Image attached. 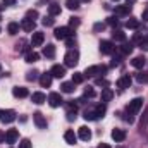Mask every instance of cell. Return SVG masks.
<instances>
[{
	"label": "cell",
	"instance_id": "45",
	"mask_svg": "<svg viewBox=\"0 0 148 148\" xmlns=\"http://www.w3.org/2000/svg\"><path fill=\"white\" fill-rule=\"evenodd\" d=\"M105 29V24L103 23H97L95 26H93V31H103Z\"/></svg>",
	"mask_w": 148,
	"mask_h": 148
},
{
	"label": "cell",
	"instance_id": "37",
	"mask_svg": "<svg viewBox=\"0 0 148 148\" xmlns=\"http://www.w3.org/2000/svg\"><path fill=\"white\" fill-rule=\"evenodd\" d=\"M53 23H55V21H53V16H45V17L41 19V24H43V26H53Z\"/></svg>",
	"mask_w": 148,
	"mask_h": 148
},
{
	"label": "cell",
	"instance_id": "22",
	"mask_svg": "<svg viewBox=\"0 0 148 148\" xmlns=\"http://www.w3.org/2000/svg\"><path fill=\"white\" fill-rule=\"evenodd\" d=\"M21 29H24V31H28V33H31V31H35V21H29V19H23L21 21Z\"/></svg>",
	"mask_w": 148,
	"mask_h": 148
},
{
	"label": "cell",
	"instance_id": "43",
	"mask_svg": "<svg viewBox=\"0 0 148 148\" xmlns=\"http://www.w3.org/2000/svg\"><path fill=\"white\" fill-rule=\"evenodd\" d=\"M69 24H71V28H77V26L81 24V21H79L77 17H71V19H69Z\"/></svg>",
	"mask_w": 148,
	"mask_h": 148
},
{
	"label": "cell",
	"instance_id": "44",
	"mask_svg": "<svg viewBox=\"0 0 148 148\" xmlns=\"http://www.w3.org/2000/svg\"><path fill=\"white\" fill-rule=\"evenodd\" d=\"M19 148H31V141H29L28 138H24V140L19 143Z\"/></svg>",
	"mask_w": 148,
	"mask_h": 148
},
{
	"label": "cell",
	"instance_id": "28",
	"mask_svg": "<svg viewBox=\"0 0 148 148\" xmlns=\"http://www.w3.org/2000/svg\"><path fill=\"white\" fill-rule=\"evenodd\" d=\"M60 90H62L64 93H73L74 91V83L73 81H71V83H69V81L62 83V84H60Z\"/></svg>",
	"mask_w": 148,
	"mask_h": 148
},
{
	"label": "cell",
	"instance_id": "20",
	"mask_svg": "<svg viewBox=\"0 0 148 148\" xmlns=\"http://www.w3.org/2000/svg\"><path fill=\"white\" fill-rule=\"evenodd\" d=\"M40 84H41V88H50V84H52V74L50 73L40 74Z\"/></svg>",
	"mask_w": 148,
	"mask_h": 148
},
{
	"label": "cell",
	"instance_id": "16",
	"mask_svg": "<svg viewBox=\"0 0 148 148\" xmlns=\"http://www.w3.org/2000/svg\"><path fill=\"white\" fill-rule=\"evenodd\" d=\"M126 136H127V134H126L124 129H114V131H112V140H114L115 143H122V141L126 140Z\"/></svg>",
	"mask_w": 148,
	"mask_h": 148
},
{
	"label": "cell",
	"instance_id": "11",
	"mask_svg": "<svg viewBox=\"0 0 148 148\" xmlns=\"http://www.w3.org/2000/svg\"><path fill=\"white\" fill-rule=\"evenodd\" d=\"M43 41H45V35L41 33V31H33V36H31V47H40V45H43Z\"/></svg>",
	"mask_w": 148,
	"mask_h": 148
},
{
	"label": "cell",
	"instance_id": "53",
	"mask_svg": "<svg viewBox=\"0 0 148 148\" xmlns=\"http://www.w3.org/2000/svg\"><path fill=\"white\" fill-rule=\"evenodd\" d=\"M133 2H134V0H127V5H131V3H133Z\"/></svg>",
	"mask_w": 148,
	"mask_h": 148
},
{
	"label": "cell",
	"instance_id": "39",
	"mask_svg": "<svg viewBox=\"0 0 148 148\" xmlns=\"http://www.w3.org/2000/svg\"><path fill=\"white\" fill-rule=\"evenodd\" d=\"M107 24H109V26H114V28H117V26H119V19H117V16H110V17H107Z\"/></svg>",
	"mask_w": 148,
	"mask_h": 148
},
{
	"label": "cell",
	"instance_id": "38",
	"mask_svg": "<svg viewBox=\"0 0 148 148\" xmlns=\"http://www.w3.org/2000/svg\"><path fill=\"white\" fill-rule=\"evenodd\" d=\"M95 110L98 114V117H103V114L107 112V107H105V103H98V105L95 107Z\"/></svg>",
	"mask_w": 148,
	"mask_h": 148
},
{
	"label": "cell",
	"instance_id": "9",
	"mask_svg": "<svg viewBox=\"0 0 148 148\" xmlns=\"http://www.w3.org/2000/svg\"><path fill=\"white\" fill-rule=\"evenodd\" d=\"M50 74H52V77H64L66 76V66H60V64H55V66H52V69H50Z\"/></svg>",
	"mask_w": 148,
	"mask_h": 148
},
{
	"label": "cell",
	"instance_id": "40",
	"mask_svg": "<svg viewBox=\"0 0 148 148\" xmlns=\"http://www.w3.org/2000/svg\"><path fill=\"white\" fill-rule=\"evenodd\" d=\"M136 81H138V83H148V74L147 73H138L136 74Z\"/></svg>",
	"mask_w": 148,
	"mask_h": 148
},
{
	"label": "cell",
	"instance_id": "12",
	"mask_svg": "<svg viewBox=\"0 0 148 148\" xmlns=\"http://www.w3.org/2000/svg\"><path fill=\"white\" fill-rule=\"evenodd\" d=\"M77 138L83 140V141H90V140H91V131H90V127L81 126V127L77 129Z\"/></svg>",
	"mask_w": 148,
	"mask_h": 148
},
{
	"label": "cell",
	"instance_id": "7",
	"mask_svg": "<svg viewBox=\"0 0 148 148\" xmlns=\"http://www.w3.org/2000/svg\"><path fill=\"white\" fill-rule=\"evenodd\" d=\"M47 100H48V105H50V107H53V109H57V107H60V105L64 103V100H62L60 93H50Z\"/></svg>",
	"mask_w": 148,
	"mask_h": 148
},
{
	"label": "cell",
	"instance_id": "13",
	"mask_svg": "<svg viewBox=\"0 0 148 148\" xmlns=\"http://www.w3.org/2000/svg\"><path fill=\"white\" fill-rule=\"evenodd\" d=\"M31 43H28L26 40H19L17 43H16V50L17 52H21V53H29L31 52V47H29Z\"/></svg>",
	"mask_w": 148,
	"mask_h": 148
},
{
	"label": "cell",
	"instance_id": "47",
	"mask_svg": "<svg viewBox=\"0 0 148 148\" xmlns=\"http://www.w3.org/2000/svg\"><path fill=\"white\" fill-rule=\"evenodd\" d=\"M66 43H67V47L71 48V47H74V43H76V41H74V38L71 36V38H67V40H66Z\"/></svg>",
	"mask_w": 148,
	"mask_h": 148
},
{
	"label": "cell",
	"instance_id": "27",
	"mask_svg": "<svg viewBox=\"0 0 148 148\" xmlns=\"http://www.w3.org/2000/svg\"><path fill=\"white\" fill-rule=\"evenodd\" d=\"M112 38H114L115 41H126V33H124V31H121V29H114Z\"/></svg>",
	"mask_w": 148,
	"mask_h": 148
},
{
	"label": "cell",
	"instance_id": "50",
	"mask_svg": "<svg viewBox=\"0 0 148 148\" xmlns=\"http://www.w3.org/2000/svg\"><path fill=\"white\" fill-rule=\"evenodd\" d=\"M16 0H3V5H14Z\"/></svg>",
	"mask_w": 148,
	"mask_h": 148
},
{
	"label": "cell",
	"instance_id": "26",
	"mask_svg": "<svg viewBox=\"0 0 148 148\" xmlns=\"http://www.w3.org/2000/svg\"><path fill=\"white\" fill-rule=\"evenodd\" d=\"M38 59H40V53H38V52H29V53H26V62H28V64H35V62H38Z\"/></svg>",
	"mask_w": 148,
	"mask_h": 148
},
{
	"label": "cell",
	"instance_id": "55",
	"mask_svg": "<svg viewBox=\"0 0 148 148\" xmlns=\"http://www.w3.org/2000/svg\"><path fill=\"white\" fill-rule=\"evenodd\" d=\"M114 2H117V0H114Z\"/></svg>",
	"mask_w": 148,
	"mask_h": 148
},
{
	"label": "cell",
	"instance_id": "29",
	"mask_svg": "<svg viewBox=\"0 0 148 148\" xmlns=\"http://www.w3.org/2000/svg\"><path fill=\"white\" fill-rule=\"evenodd\" d=\"M48 14L50 16H59L60 14V5L59 3H50L48 5Z\"/></svg>",
	"mask_w": 148,
	"mask_h": 148
},
{
	"label": "cell",
	"instance_id": "5",
	"mask_svg": "<svg viewBox=\"0 0 148 148\" xmlns=\"http://www.w3.org/2000/svg\"><path fill=\"white\" fill-rule=\"evenodd\" d=\"M0 121L3 122V124H10V122H14L16 121V112L12 110V109H0Z\"/></svg>",
	"mask_w": 148,
	"mask_h": 148
},
{
	"label": "cell",
	"instance_id": "8",
	"mask_svg": "<svg viewBox=\"0 0 148 148\" xmlns=\"http://www.w3.org/2000/svg\"><path fill=\"white\" fill-rule=\"evenodd\" d=\"M131 83H133L131 76H129V74H124V76H121V77L117 79V88H121V90L131 88Z\"/></svg>",
	"mask_w": 148,
	"mask_h": 148
},
{
	"label": "cell",
	"instance_id": "49",
	"mask_svg": "<svg viewBox=\"0 0 148 148\" xmlns=\"http://www.w3.org/2000/svg\"><path fill=\"white\" fill-rule=\"evenodd\" d=\"M141 17H143V21H147V23H148V9H145V10H143Z\"/></svg>",
	"mask_w": 148,
	"mask_h": 148
},
{
	"label": "cell",
	"instance_id": "32",
	"mask_svg": "<svg viewBox=\"0 0 148 148\" xmlns=\"http://www.w3.org/2000/svg\"><path fill=\"white\" fill-rule=\"evenodd\" d=\"M126 28H129V29H138V28H140V21L134 19V17H131V19L126 23Z\"/></svg>",
	"mask_w": 148,
	"mask_h": 148
},
{
	"label": "cell",
	"instance_id": "48",
	"mask_svg": "<svg viewBox=\"0 0 148 148\" xmlns=\"http://www.w3.org/2000/svg\"><path fill=\"white\" fill-rule=\"evenodd\" d=\"M76 119V112H67V121H74Z\"/></svg>",
	"mask_w": 148,
	"mask_h": 148
},
{
	"label": "cell",
	"instance_id": "24",
	"mask_svg": "<svg viewBox=\"0 0 148 148\" xmlns=\"http://www.w3.org/2000/svg\"><path fill=\"white\" fill-rule=\"evenodd\" d=\"M43 55L47 57V59H53L55 57V47L50 43V45H47L45 48H43Z\"/></svg>",
	"mask_w": 148,
	"mask_h": 148
},
{
	"label": "cell",
	"instance_id": "52",
	"mask_svg": "<svg viewBox=\"0 0 148 148\" xmlns=\"http://www.w3.org/2000/svg\"><path fill=\"white\" fill-rule=\"evenodd\" d=\"M3 140H5V134H3V133L0 131V141H3Z\"/></svg>",
	"mask_w": 148,
	"mask_h": 148
},
{
	"label": "cell",
	"instance_id": "23",
	"mask_svg": "<svg viewBox=\"0 0 148 148\" xmlns=\"http://www.w3.org/2000/svg\"><path fill=\"white\" fill-rule=\"evenodd\" d=\"M100 98H102V102H103V103L110 102L112 98H114V91H112L110 88H103V90H102V95H100Z\"/></svg>",
	"mask_w": 148,
	"mask_h": 148
},
{
	"label": "cell",
	"instance_id": "36",
	"mask_svg": "<svg viewBox=\"0 0 148 148\" xmlns=\"http://www.w3.org/2000/svg\"><path fill=\"white\" fill-rule=\"evenodd\" d=\"M26 19H29V21H35V19H38V10H35V9H29V10L26 12Z\"/></svg>",
	"mask_w": 148,
	"mask_h": 148
},
{
	"label": "cell",
	"instance_id": "2",
	"mask_svg": "<svg viewBox=\"0 0 148 148\" xmlns=\"http://www.w3.org/2000/svg\"><path fill=\"white\" fill-rule=\"evenodd\" d=\"M79 62V52L77 50H69L64 57V66L66 67H74Z\"/></svg>",
	"mask_w": 148,
	"mask_h": 148
},
{
	"label": "cell",
	"instance_id": "35",
	"mask_svg": "<svg viewBox=\"0 0 148 148\" xmlns=\"http://www.w3.org/2000/svg\"><path fill=\"white\" fill-rule=\"evenodd\" d=\"M38 77H40V73H38V71H35V69L26 73V79H28V81H35V79H38Z\"/></svg>",
	"mask_w": 148,
	"mask_h": 148
},
{
	"label": "cell",
	"instance_id": "25",
	"mask_svg": "<svg viewBox=\"0 0 148 148\" xmlns=\"http://www.w3.org/2000/svg\"><path fill=\"white\" fill-rule=\"evenodd\" d=\"M19 28H21L19 23H9L7 31H9V35H17V33H19Z\"/></svg>",
	"mask_w": 148,
	"mask_h": 148
},
{
	"label": "cell",
	"instance_id": "54",
	"mask_svg": "<svg viewBox=\"0 0 148 148\" xmlns=\"http://www.w3.org/2000/svg\"><path fill=\"white\" fill-rule=\"evenodd\" d=\"M79 2H91V0H79Z\"/></svg>",
	"mask_w": 148,
	"mask_h": 148
},
{
	"label": "cell",
	"instance_id": "1",
	"mask_svg": "<svg viewBox=\"0 0 148 148\" xmlns=\"http://www.w3.org/2000/svg\"><path fill=\"white\" fill-rule=\"evenodd\" d=\"M141 107H143V98L136 97V98H133V100L127 103V107H126V112H127L129 115H136L138 112L141 110Z\"/></svg>",
	"mask_w": 148,
	"mask_h": 148
},
{
	"label": "cell",
	"instance_id": "17",
	"mask_svg": "<svg viewBox=\"0 0 148 148\" xmlns=\"http://www.w3.org/2000/svg\"><path fill=\"white\" fill-rule=\"evenodd\" d=\"M131 66L136 67V69H143V67L147 66V59H145L143 55H138V57H134V59L131 60Z\"/></svg>",
	"mask_w": 148,
	"mask_h": 148
},
{
	"label": "cell",
	"instance_id": "41",
	"mask_svg": "<svg viewBox=\"0 0 148 148\" xmlns=\"http://www.w3.org/2000/svg\"><path fill=\"white\" fill-rule=\"evenodd\" d=\"M95 84H97V86H103V88H109V81H107V79H103V77H98V79L95 81Z\"/></svg>",
	"mask_w": 148,
	"mask_h": 148
},
{
	"label": "cell",
	"instance_id": "33",
	"mask_svg": "<svg viewBox=\"0 0 148 148\" xmlns=\"http://www.w3.org/2000/svg\"><path fill=\"white\" fill-rule=\"evenodd\" d=\"M79 0H66V7L69 9V10H76L77 7H79Z\"/></svg>",
	"mask_w": 148,
	"mask_h": 148
},
{
	"label": "cell",
	"instance_id": "46",
	"mask_svg": "<svg viewBox=\"0 0 148 148\" xmlns=\"http://www.w3.org/2000/svg\"><path fill=\"white\" fill-rule=\"evenodd\" d=\"M140 48H141V50H148V36L143 38V41L140 43Z\"/></svg>",
	"mask_w": 148,
	"mask_h": 148
},
{
	"label": "cell",
	"instance_id": "3",
	"mask_svg": "<svg viewBox=\"0 0 148 148\" xmlns=\"http://www.w3.org/2000/svg\"><path fill=\"white\" fill-rule=\"evenodd\" d=\"M53 36L57 38V40H67V38L74 36V31H73V28L60 26V28H55V31H53Z\"/></svg>",
	"mask_w": 148,
	"mask_h": 148
},
{
	"label": "cell",
	"instance_id": "30",
	"mask_svg": "<svg viewBox=\"0 0 148 148\" xmlns=\"http://www.w3.org/2000/svg\"><path fill=\"white\" fill-rule=\"evenodd\" d=\"M117 50L126 57V55H129V53L133 52V43H126V45H122V47H121V48H117Z\"/></svg>",
	"mask_w": 148,
	"mask_h": 148
},
{
	"label": "cell",
	"instance_id": "10",
	"mask_svg": "<svg viewBox=\"0 0 148 148\" xmlns=\"http://www.w3.org/2000/svg\"><path fill=\"white\" fill-rule=\"evenodd\" d=\"M33 121H35V124H36L38 129H47V119L43 117L41 112H35V114H33Z\"/></svg>",
	"mask_w": 148,
	"mask_h": 148
},
{
	"label": "cell",
	"instance_id": "56",
	"mask_svg": "<svg viewBox=\"0 0 148 148\" xmlns=\"http://www.w3.org/2000/svg\"><path fill=\"white\" fill-rule=\"evenodd\" d=\"M0 19H2V17H0Z\"/></svg>",
	"mask_w": 148,
	"mask_h": 148
},
{
	"label": "cell",
	"instance_id": "6",
	"mask_svg": "<svg viewBox=\"0 0 148 148\" xmlns=\"http://www.w3.org/2000/svg\"><path fill=\"white\" fill-rule=\"evenodd\" d=\"M114 50H115V45L112 43L110 40H102V41H100V52H102L103 55H112Z\"/></svg>",
	"mask_w": 148,
	"mask_h": 148
},
{
	"label": "cell",
	"instance_id": "42",
	"mask_svg": "<svg viewBox=\"0 0 148 148\" xmlns=\"http://www.w3.org/2000/svg\"><path fill=\"white\" fill-rule=\"evenodd\" d=\"M95 95H97V93H95V90H93V88H90V86H88V88L84 90V98H93Z\"/></svg>",
	"mask_w": 148,
	"mask_h": 148
},
{
	"label": "cell",
	"instance_id": "31",
	"mask_svg": "<svg viewBox=\"0 0 148 148\" xmlns=\"http://www.w3.org/2000/svg\"><path fill=\"white\" fill-rule=\"evenodd\" d=\"M86 121H97L98 119V114H97V110L93 109V110H84V115H83Z\"/></svg>",
	"mask_w": 148,
	"mask_h": 148
},
{
	"label": "cell",
	"instance_id": "21",
	"mask_svg": "<svg viewBox=\"0 0 148 148\" xmlns=\"http://www.w3.org/2000/svg\"><path fill=\"white\" fill-rule=\"evenodd\" d=\"M129 12H131V5H117V7H115V16H117V17L127 16Z\"/></svg>",
	"mask_w": 148,
	"mask_h": 148
},
{
	"label": "cell",
	"instance_id": "19",
	"mask_svg": "<svg viewBox=\"0 0 148 148\" xmlns=\"http://www.w3.org/2000/svg\"><path fill=\"white\" fill-rule=\"evenodd\" d=\"M64 140H66V143H69V145H76V141H77V134L74 133L73 129H67V131L64 133Z\"/></svg>",
	"mask_w": 148,
	"mask_h": 148
},
{
	"label": "cell",
	"instance_id": "15",
	"mask_svg": "<svg viewBox=\"0 0 148 148\" xmlns=\"http://www.w3.org/2000/svg\"><path fill=\"white\" fill-rule=\"evenodd\" d=\"M17 140H19V131H17V129H9V131L5 133V141H7L9 145L16 143Z\"/></svg>",
	"mask_w": 148,
	"mask_h": 148
},
{
	"label": "cell",
	"instance_id": "34",
	"mask_svg": "<svg viewBox=\"0 0 148 148\" xmlns=\"http://www.w3.org/2000/svg\"><path fill=\"white\" fill-rule=\"evenodd\" d=\"M84 81V74L83 73H74L73 74V83L74 84H79V83H83Z\"/></svg>",
	"mask_w": 148,
	"mask_h": 148
},
{
	"label": "cell",
	"instance_id": "14",
	"mask_svg": "<svg viewBox=\"0 0 148 148\" xmlns=\"http://www.w3.org/2000/svg\"><path fill=\"white\" fill-rule=\"evenodd\" d=\"M12 95H14L16 98H26V97L29 95V91H28V88H24V86H14V88H12Z\"/></svg>",
	"mask_w": 148,
	"mask_h": 148
},
{
	"label": "cell",
	"instance_id": "51",
	"mask_svg": "<svg viewBox=\"0 0 148 148\" xmlns=\"http://www.w3.org/2000/svg\"><path fill=\"white\" fill-rule=\"evenodd\" d=\"M98 148H110V145H107V143H100Z\"/></svg>",
	"mask_w": 148,
	"mask_h": 148
},
{
	"label": "cell",
	"instance_id": "4",
	"mask_svg": "<svg viewBox=\"0 0 148 148\" xmlns=\"http://www.w3.org/2000/svg\"><path fill=\"white\" fill-rule=\"evenodd\" d=\"M107 73V66H90V67H86V71H84V76H103V74Z\"/></svg>",
	"mask_w": 148,
	"mask_h": 148
},
{
	"label": "cell",
	"instance_id": "18",
	"mask_svg": "<svg viewBox=\"0 0 148 148\" xmlns=\"http://www.w3.org/2000/svg\"><path fill=\"white\" fill-rule=\"evenodd\" d=\"M31 102L36 103V105H41V103L47 102V97H45V93H41V91H35V93L31 95Z\"/></svg>",
	"mask_w": 148,
	"mask_h": 148
}]
</instances>
